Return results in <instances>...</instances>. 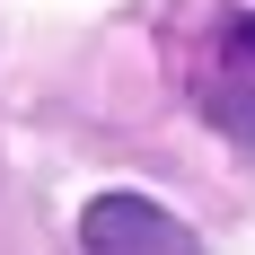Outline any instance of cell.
<instances>
[{"mask_svg": "<svg viewBox=\"0 0 255 255\" xmlns=\"http://www.w3.org/2000/svg\"><path fill=\"white\" fill-rule=\"evenodd\" d=\"M211 124H220V132H238V141H247V150H255V88H211Z\"/></svg>", "mask_w": 255, "mask_h": 255, "instance_id": "7a4b0ae2", "label": "cell"}, {"mask_svg": "<svg viewBox=\"0 0 255 255\" xmlns=\"http://www.w3.org/2000/svg\"><path fill=\"white\" fill-rule=\"evenodd\" d=\"M79 247L88 255H203L176 211L141 203V194H97V203L79 211Z\"/></svg>", "mask_w": 255, "mask_h": 255, "instance_id": "6da1fadb", "label": "cell"}]
</instances>
